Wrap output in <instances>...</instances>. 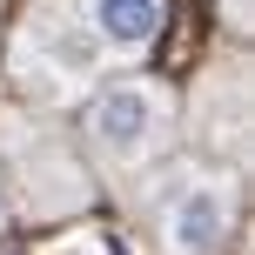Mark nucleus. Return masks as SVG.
I'll list each match as a JSON object with an SVG mask.
<instances>
[{
	"instance_id": "1",
	"label": "nucleus",
	"mask_w": 255,
	"mask_h": 255,
	"mask_svg": "<svg viewBox=\"0 0 255 255\" xmlns=\"http://www.w3.org/2000/svg\"><path fill=\"white\" fill-rule=\"evenodd\" d=\"M168 0H40L20 20V74H47V88H88L101 67L141 61L161 40Z\"/></svg>"
},
{
	"instance_id": "2",
	"label": "nucleus",
	"mask_w": 255,
	"mask_h": 255,
	"mask_svg": "<svg viewBox=\"0 0 255 255\" xmlns=\"http://www.w3.org/2000/svg\"><path fill=\"white\" fill-rule=\"evenodd\" d=\"M175 88L168 81H148V74H121V81H101V88L81 101V148L94 154V168L115 181H134V175H154L175 148Z\"/></svg>"
},
{
	"instance_id": "3",
	"label": "nucleus",
	"mask_w": 255,
	"mask_h": 255,
	"mask_svg": "<svg viewBox=\"0 0 255 255\" xmlns=\"http://www.w3.org/2000/svg\"><path fill=\"white\" fill-rule=\"evenodd\" d=\"M154 255H222L235 242V175L222 168H154L141 202Z\"/></svg>"
},
{
	"instance_id": "4",
	"label": "nucleus",
	"mask_w": 255,
	"mask_h": 255,
	"mask_svg": "<svg viewBox=\"0 0 255 255\" xmlns=\"http://www.w3.org/2000/svg\"><path fill=\"white\" fill-rule=\"evenodd\" d=\"M0 222H7V208H0Z\"/></svg>"
}]
</instances>
